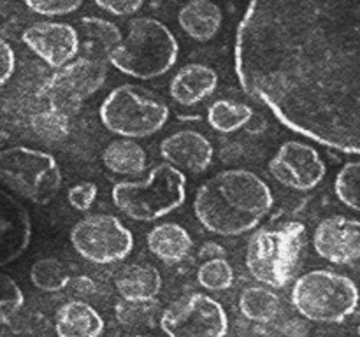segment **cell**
<instances>
[{
    "label": "cell",
    "instance_id": "obj_1",
    "mask_svg": "<svg viewBox=\"0 0 360 337\" xmlns=\"http://www.w3.org/2000/svg\"><path fill=\"white\" fill-rule=\"evenodd\" d=\"M234 69L243 91L288 130L360 154V2L248 4Z\"/></svg>",
    "mask_w": 360,
    "mask_h": 337
},
{
    "label": "cell",
    "instance_id": "obj_2",
    "mask_svg": "<svg viewBox=\"0 0 360 337\" xmlns=\"http://www.w3.org/2000/svg\"><path fill=\"white\" fill-rule=\"evenodd\" d=\"M273 204V192L260 176L246 168H227L197 190L193 214L211 234L236 237L259 227Z\"/></svg>",
    "mask_w": 360,
    "mask_h": 337
},
{
    "label": "cell",
    "instance_id": "obj_3",
    "mask_svg": "<svg viewBox=\"0 0 360 337\" xmlns=\"http://www.w3.org/2000/svg\"><path fill=\"white\" fill-rule=\"evenodd\" d=\"M179 42L171 28L148 16L129 21V34L111 53L109 63L122 74L136 79H155L178 62Z\"/></svg>",
    "mask_w": 360,
    "mask_h": 337
},
{
    "label": "cell",
    "instance_id": "obj_4",
    "mask_svg": "<svg viewBox=\"0 0 360 337\" xmlns=\"http://www.w3.org/2000/svg\"><path fill=\"white\" fill-rule=\"evenodd\" d=\"M112 204L136 221H157L186 200V176L174 165L155 164L143 181H120L112 188Z\"/></svg>",
    "mask_w": 360,
    "mask_h": 337
},
{
    "label": "cell",
    "instance_id": "obj_5",
    "mask_svg": "<svg viewBox=\"0 0 360 337\" xmlns=\"http://www.w3.org/2000/svg\"><path fill=\"white\" fill-rule=\"evenodd\" d=\"M306 227L301 221H287L276 228H259L246 248V267L259 283L283 288L292 281L304 248Z\"/></svg>",
    "mask_w": 360,
    "mask_h": 337
},
{
    "label": "cell",
    "instance_id": "obj_6",
    "mask_svg": "<svg viewBox=\"0 0 360 337\" xmlns=\"http://www.w3.org/2000/svg\"><path fill=\"white\" fill-rule=\"evenodd\" d=\"M290 298L299 315L315 323H343L357 311L359 286L352 277L316 269L294 281Z\"/></svg>",
    "mask_w": 360,
    "mask_h": 337
},
{
    "label": "cell",
    "instance_id": "obj_7",
    "mask_svg": "<svg viewBox=\"0 0 360 337\" xmlns=\"http://www.w3.org/2000/svg\"><path fill=\"white\" fill-rule=\"evenodd\" d=\"M169 116V105L157 93L137 84L116 86L98 109V118L109 132L132 140L160 132Z\"/></svg>",
    "mask_w": 360,
    "mask_h": 337
},
{
    "label": "cell",
    "instance_id": "obj_8",
    "mask_svg": "<svg viewBox=\"0 0 360 337\" xmlns=\"http://www.w3.org/2000/svg\"><path fill=\"white\" fill-rule=\"evenodd\" d=\"M0 178L14 193L41 206L55 199L63 179L53 154L28 146L0 151Z\"/></svg>",
    "mask_w": 360,
    "mask_h": 337
},
{
    "label": "cell",
    "instance_id": "obj_9",
    "mask_svg": "<svg viewBox=\"0 0 360 337\" xmlns=\"http://www.w3.org/2000/svg\"><path fill=\"white\" fill-rule=\"evenodd\" d=\"M70 244L81 258L111 265L132 253L134 234L115 214H90L72 227Z\"/></svg>",
    "mask_w": 360,
    "mask_h": 337
},
{
    "label": "cell",
    "instance_id": "obj_10",
    "mask_svg": "<svg viewBox=\"0 0 360 337\" xmlns=\"http://www.w3.org/2000/svg\"><path fill=\"white\" fill-rule=\"evenodd\" d=\"M108 79V63L102 60L81 56L69 65L56 70L42 86L41 95L49 107L70 118Z\"/></svg>",
    "mask_w": 360,
    "mask_h": 337
},
{
    "label": "cell",
    "instance_id": "obj_11",
    "mask_svg": "<svg viewBox=\"0 0 360 337\" xmlns=\"http://www.w3.org/2000/svg\"><path fill=\"white\" fill-rule=\"evenodd\" d=\"M160 329L167 337H225L229 316L210 295L188 293L162 311Z\"/></svg>",
    "mask_w": 360,
    "mask_h": 337
},
{
    "label": "cell",
    "instance_id": "obj_12",
    "mask_svg": "<svg viewBox=\"0 0 360 337\" xmlns=\"http://www.w3.org/2000/svg\"><path fill=\"white\" fill-rule=\"evenodd\" d=\"M267 168L281 186L297 192L316 188L327 174V165L319 151L301 140L281 144Z\"/></svg>",
    "mask_w": 360,
    "mask_h": 337
},
{
    "label": "cell",
    "instance_id": "obj_13",
    "mask_svg": "<svg viewBox=\"0 0 360 337\" xmlns=\"http://www.w3.org/2000/svg\"><path fill=\"white\" fill-rule=\"evenodd\" d=\"M21 41L51 69L74 62L81 49V35L72 25L62 21H37L28 25Z\"/></svg>",
    "mask_w": 360,
    "mask_h": 337
},
{
    "label": "cell",
    "instance_id": "obj_14",
    "mask_svg": "<svg viewBox=\"0 0 360 337\" xmlns=\"http://www.w3.org/2000/svg\"><path fill=\"white\" fill-rule=\"evenodd\" d=\"M313 248L320 258L336 265L357 262L360 260V221L341 214L326 218L315 228Z\"/></svg>",
    "mask_w": 360,
    "mask_h": 337
},
{
    "label": "cell",
    "instance_id": "obj_15",
    "mask_svg": "<svg viewBox=\"0 0 360 337\" xmlns=\"http://www.w3.org/2000/svg\"><path fill=\"white\" fill-rule=\"evenodd\" d=\"M32 241V220L28 211L13 195L0 192V265L20 258Z\"/></svg>",
    "mask_w": 360,
    "mask_h": 337
},
{
    "label": "cell",
    "instance_id": "obj_16",
    "mask_svg": "<svg viewBox=\"0 0 360 337\" xmlns=\"http://www.w3.org/2000/svg\"><path fill=\"white\" fill-rule=\"evenodd\" d=\"M160 154L167 164L193 174L207 171L214 157L211 140L197 130L185 128L171 133L160 143Z\"/></svg>",
    "mask_w": 360,
    "mask_h": 337
},
{
    "label": "cell",
    "instance_id": "obj_17",
    "mask_svg": "<svg viewBox=\"0 0 360 337\" xmlns=\"http://www.w3.org/2000/svg\"><path fill=\"white\" fill-rule=\"evenodd\" d=\"M218 86V74L206 63H186L174 74L169 84L172 100L178 104L195 105L214 93Z\"/></svg>",
    "mask_w": 360,
    "mask_h": 337
},
{
    "label": "cell",
    "instance_id": "obj_18",
    "mask_svg": "<svg viewBox=\"0 0 360 337\" xmlns=\"http://www.w3.org/2000/svg\"><path fill=\"white\" fill-rule=\"evenodd\" d=\"M105 329L102 316L84 300H69L55 315L58 337H101Z\"/></svg>",
    "mask_w": 360,
    "mask_h": 337
},
{
    "label": "cell",
    "instance_id": "obj_19",
    "mask_svg": "<svg viewBox=\"0 0 360 337\" xmlns=\"http://www.w3.org/2000/svg\"><path fill=\"white\" fill-rule=\"evenodd\" d=\"M115 288L122 300L153 302L162 290V276L153 265L130 263L115 276Z\"/></svg>",
    "mask_w": 360,
    "mask_h": 337
},
{
    "label": "cell",
    "instance_id": "obj_20",
    "mask_svg": "<svg viewBox=\"0 0 360 337\" xmlns=\"http://www.w3.org/2000/svg\"><path fill=\"white\" fill-rule=\"evenodd\" d=\"M83 56L109 62L111 53L123 42L118 25L101 16H84L79 20Z\"/></svg>",
    "mask_w": 360,
    "mask_h": 337
},
{
    "label": "cell",
    "instance_id": "obj_21",
    "mask_svg": "<svg viewBox=\"0 0 360 337\" xmlns=\"http://www.w3.org/2000/svg\"><path fill=\"white\" fill-rule=\"evenodd\" d=\"M178 23L188 37L197 42H207L218 34L224 23L220 6L207 0L186 2L178 11Z\"/></svg>",
    "mask_w": 360,
    "mask_h": 337
},
{
    "label": "cell",
    "instance_id": "obj_22",
    "mask_svg": "<svg viewBox=\"0 0 360 337\" xmlns=\"http://www.w3.org/2000/svg\"><path fill=\"white\" fill-rule=\"evenodd\" d=\"M148 249L165 263H178L190 255L193 248L192 235L179 223L155 225L146 235Z\"/></svg>",
    "mask_w": 360,
    "mask_h": 337
},
{
    "label": "cell",
    "instance_id": "obj_23",
    "mask_svg": "<svg viewBox=\"0 0 360 337\" xmlns=\"http://www.w3.org/2000/svg\"><path fill=\"white\" fill-rule=\"evenodd\" d=\"M102 161L115 174L139 176L146 171L148 154L136 140L116 139L102 151Z\"/></svg>",
    "mask_w": 360,
    "mask_h": 337
},
{
    "label": "cell",
    "instance_id": "obj_24",
    "mask_svg": "<svg viewBox=\"0 0 360 337\" xmlns=\"http://www.w3.org/2000/svg\"><path fill=\"white\" fill-rule=\"evenodd\" d=\"M281 300L267 286H250L239 297V311L255 323H271L278 316Z\"/></svg>",
    "mask_w": 360,
    "mask_h": 337
},
{
    "label": "cell",
    "instance_id": "obj_25",
    "mask_svg": "<svg viewBox=\"0 0 360 337\" xmlns=\"http://www.w3.org/2000/svg\"><path fill=\"white\" fill-rule=\"evenodd\" d=\"M253 116H255L253 109L248 104L227 100V98L213 102L207 107V123L211 128L220 133L238 132L243 126L250 125Z\"/></svg>",
    "mask_w": 360,
    "mask_h": 337
},
{
    "label": "cell",
    "instance_id": "obj_26",
    "mask_svg": "<svg viewBox=\"0 0 360 337\" xmlns=\"http://www.w3.org/2000/svg\"><path fill=\"white\" fill-rule=\"evenodd\" d=\"M30 281L35 288L42 291H60L69 286L72 277L69 269L58 258H41L32 265Z\"/></svg>",
    "mask_w": 360,
    "mask_h": 337
},
{
    "label": "cell",
    "instance_id": "obj_27",
    "mask_svg": "<svg viewBox=\"0 0 360 337\" xmlns=\"http://www.w3.org/2000/svg\"><path fill=\"white\" fill-rule=\"evenodd\" d=\"M30 126L39 139L46 140L48 144L60 143L70 133V118L63 112L48 107L32 116Z\"/></svg>",
    "mask_w": 360,
    "mask_h": 337
},
{
    "label": "cell",
    "instance_id": "obj_28",
    "mask_svg": "<svg viewBox=\"0 0 360 337\" xmlns=\"http://www.w3.org/2000/svg\"><path fill=\"white\" fill-rule=\"evenodd\" d=\"M334 192L341 204L360 213V160H352L341 167L334 181Z\"/></svg>",
    "mask_w": 360,
    "mask_h": 337
},
{
    "label": "cell",
    "instance_id": "obj_29",
    "mask_svg": "<svg viewBox=\"0 0 360 337\" xmlns=\"http://www.w3.org/2000/svg\"><path fill=\"white\" fill-rule=\"evenodd\" d=\"M197 281L210 291H224L234 284V269L225 258L204 262L197 269Z\"/></svg>",
    "mask_w": 360,
    "mask_h": 337
},
{
    "label": "cell",
    "instance_id": "obj_30",
    "mask_svg": "<svg viewBox=\"0 0 360 337\" xmlns=\"http://www.w3.org/2000/svg\"><path fill=\"white\" fill-rule=\"evenodd\" d=\"M23 290L18 286V283L9 274H2L0 276V319L4 325L9 323V319L23 308Z\"/></svg>",
    "mask_w": 360,
    "mask_h": 337
},
{
    "label": "cell",
    "instance_id": "obj_31",
    "mask_svg": "<svg viewBox=\"0 0 360 337\" xmlns=\"http://www.w3.org/2000/svg\"><path fill=\"white\" fill-rule=\"evenodd\" d=\"M153 302H127L116 304V318L123 326H153L151 325Z\"/></svg>",
    "mask_w": 360,
    "mask_h": 337
},
{
    "label": "cell",
    "instance_id": "obj_32",
    "mask_svg": "<svg viewBox=\"0 0 360 337\" xmlns=\"http://www.w3.org/2000/svg\"><path fill=\"white\" fill-rule=\"evenodd\" d=\"M25 6L35 14L55 18L76 13L83 6V2L81 0H27Z\"/></svg>",
    "mask_w": 360,
    "mask_h": 337
},
{
    "label": "cell",
    "instance_id": "obj_33",
    "mask_svg": "<svg viewBox=\"0 0 360 337\" xmlns=\"http://www.w3.org/2000/svg\"><path fill=\"white\" fill-rule=\"evenodd\" d=\"M97 195H98L97 185L91 181H84V183H77V185H74L72 188L69 190V193H67V200H69V204L76 211H79V213H86V211H90L91 206L95 204Z\"/></svg>",
    "mask_w": 360,
    "mask_h": 337
},
{
    "label": "cell",
    "instance_id": "obj_34",
    "mask_svg": "<svg viewBox=\"0 0 360 337\" xmlns=\"http://www.w3.org/2000/svg\"><path fill=\"white\" fill-rule=\"evenodd\" d=\"M95 6L115 16H132L137 11L143 9V0H97Z\"/></svg>",
    "mask_w": 360,
    "mask_h": 337
},
{
    "label": "cell",
    "instance_id": "obj_35",
    "mask_svg": "<svg viewBox=\"0 0 360 337\" xmlns=\"http://www.w3.org/2000/svg\"><path fill=\"white\" fill-rule=\"evenodd\" d=\"M0 56H2V72H0V84H7V81L14 76V69H16V55L14 49L6 39L0 41Z\"/></svg>",
    "mask_w": 360,
    "mask_h": 337
},
{
    "label": "cell",
    "instance_id": "obj_36",
    "mask_svg": "<svg viewBox=\"0 0 360 337\" xmlns=\"http://www.w3.org/2000/svg\"><path fill=\"white\" fill-rule=\"evenodd\" d=\"M225 255H227V251H225L224 246L218 244L217 241L204 242L199 249V258L206 260V262H210V260L225 258Z\"/></svg>",
    "mask_w": 360,
    "mask_h": 337
},
{
    "label": "cell",
    "instance_id": "obj_37",
    "mask_svg": "<svg viewBox=\"0 0 360 337\" xmlns=\"http://www.w3.org/2000/svg\"><path fill=\"white\" fill-rule=\"evenodd\" d=\"M70 286H72V290L77 291V293H83V295L95 293V283L86 276L72 277V281H70Z\"/></svg>",
    "mask_w": 360,
    "mask_h": 337
},
{
    "label": "cell",
    "instance_id": "obj_38",
    "mask_svg": "<svg viewBox=\"0 0 360 337\" xmlns=\"http://www.w3.org/2000/svg\"><path fill=\"white\" fill-rule=\"evenodd\" d=\"M130 337H151V336H143V333H139V336H130Z\"/></svg>",
    "mask_w": 360,
    "mask_h": 337
},
{
    "label": "cell",
    "instance_id": "obj_39",
    "mask_svg": "<svg viewBox=\"0 0 360 337\" xmlns=\"http://www.w3.org/2000/svg\"><path fill=\"white\" fill-rule=\"evenodd\" d=\"M357 330H359V337H360V322H359V329Z\"/></svg>",
    "mask_w": 360,
    "mask_h": 337
}]
</instances>
